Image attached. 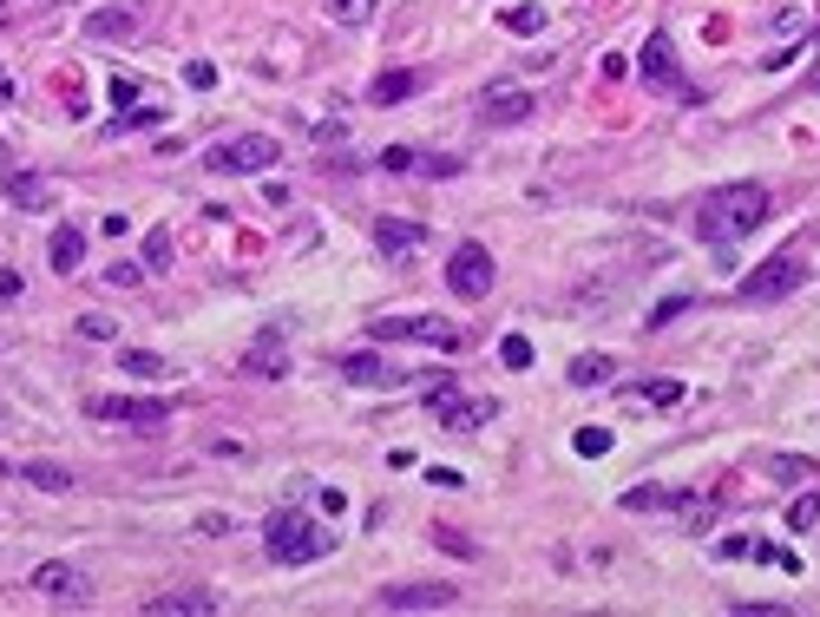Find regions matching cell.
Segmentation results:
<instances>
[{"label":"cell","instance_id":"cell-1","mask_svg":"<svg viewBox=\"0 0 820 617\" xmlns=\"http://www.w3.org/2000/svg\"><path fill=\"white\" fill-rule=\"evenodd\" d=\"M768 224V190L761 184H716L703 203H696V237L703 244H735V237H748V231H761Z\"/></svg>","mask_w":820,"mask_h":617},{"label":"cell","instance_id":"cell-2","mask_svg":"<svg viewBox=\"0 0 820 617\" xmlns=\"http://www.w3.org/2000/svg\"><path fill=\"white\" fill-rule=\"evenodd\" d=\"M263 552H270L276 565H309V558L328 552V526H315L309 513H270V526H263Z\"/></svg>","mask_w":820,"mask_h":617},{"label":"cell","instance_id":"cell-3","mask_svg":"<svg viewBox=\"0 0 820 617\" xmlns=\"http://www.w3.org/2000/svg\"><path fill=\"white\" fill-rule=\"evenodd\" d=\"M368 335H374V342H434V348H447V355L467 348V335H460L447 316H381V322H368Z\"/></svg>","mask_w":820,"mask_h":617},{"label":"cell","instance_id":"cell-4","mask_svg":"<svg viewBox=\"0 0 820 617\" xmlns=\"http://www.w3.org/2000/svg\"><path fill=\"white\" fill-rule=\"evenodd\" d=\"M283 164V145L263 138V132H244L231 145H211L203 151V171H276Z\"/></svg>","mask_w":820,"mask_h":617},{"label":"cell","instance_id":"cell-5","mask_svg":"<svg viewBox=\"0 0 820 617\" xmlns=\"http://www.w3.org/2000/svg\"><path fill=\"white\" fill-rule=\"evenodd\" d=\"M447 289H454L460 303H486V296H493V250H486V244H454V257H447Z\"/></svg>","mask_w":820,"mask_h":617},{"label":"cell","instance_id":"cell-6","mask_svg":"<svg viewBox=\"0 0 820 617\" xmlns=\"http://www.w3.org/2000/svg\"><path fill=\"white\" fill-rule=\"evenodd\" d=\"M86 415L92 421H119V428H164L171 421V400H132V394H92L86 400Z\"/></svg>","mask_w":820,"mask_h":617},{"label":"cell","instance_id":"cell-7","mask_svg":"<svg viewBox=\"0 0 820 617\" xmlns=\"http://www.w3.org/2000/svg\"><path fill=\"white\" fill-rule=\"evenodd\" d=\"M800 283H807V263H800V257H768L755 276H742L735 296H742V303H774V296H787V289H800Z\"/></svg>","mask_w":820,"mask_h":617},{"label":"cell","instance_id":"cell-8","mask_svg":"<svg viewBox=\"0 0 820 617\" xmlns=\"http://www.w3.org/2000/svg\"><path fill=\"white\" fill-rule=\"evenodd\" d=\"M637 79H644L650 92H683V73H676V47H670V34H650V40H644V53H637Z\"/></svg>","mask_w":820,"mask_h":617},{"label":"cell","instance_id":"cell-9","mask_svg":"<svg viewBox=\"0 0 820 617\" xmlns=\"http://www.w3.org/2000/svg\"><path fill=\"white\" fill-rule=\"evenodd\" d=\"M34 591H40L47 604H86V597H92V584H86L79 565H40V571H34Z\"/></svg>","mask_w":820,"mask_h":617},{"label":"cell","instance_id":"cell-10","mask_svg":"<svg viewBox=\"0 0 820 617\" xmlns=\"http://www.w3.org/2000/svg\"><path fill=\"white\" fill-rule=\"evenodd\" d=\"M434 415H440L454 434H473V428H486V421L499 415V400H486V394H447V400H434Z\"/></svg>","mask_w":820,"mask_h":617},{"label":"cell","instance_id":"cell-11","mask_svg":"<svg viewBox=\"0 0 820 617\" xmlns=\"http://www.w3.org/2000/svg\"><path fill=\"white\" fill-rule=\"evenodd\" d=\"M447 604H460L454 584H394V591H381V610H447Z\"/></svg>","mask_w":820,"mask_h":617},{"label":"cell","instance_id":"cell-12","mask_svg":"<svg viewBox=\"0 0 820 617\" xmlns=\"http://www.w3.org/2000/svg\"><path fill=\"white\" fill-rule=\"evenodd\" d=\"M145 617H218V591H158L145 597Z\"/></svg>","mask_w":820,"mask_h":617},{"label":"cell","instance_id":"cell-13","mask_svg":"<svg viewBox=\"0 0 820 617\" xmlns=\"http://www.w3.org/2000/svg\"><path fill=\"white\" fill-rule=\"evenodd\" d=\"M86 34L92 40H138L145 34V8H132V0H125V8H99L86 21Z\"/></svg>","mask_w":820,"mask_h":617},{"label":"cell","instance_id":"cell-14","mask_svg":"<svg viewBox=\"0 0 820 617\" xmlns=\"http://www.w3.org/2000/svg\"><path fill=\"white\" fill-rule=\"evenodd\" d=\"M480 119H493V125H519V119H532V92L493 86V92H480Z\"/></svg>","mask_w":820,"mask_h":617},{"label":"cell","instance_id":"cell-15","mask_svg":"<svg viewBox=\"0 0 820 617\" xmlns=\"http://www.w3.org/2000/svg\"><path fill=\"white\" fill-rule=\"evenodd\" d=\"M0 190H8L21 211H53V184L34 177V171H8V177H0Z\"/></svg>","mask_w":820,"mask_h":617},{"label":"cell","instance_id":"cell-16","mask_svg":"<svg viewBox=\"0 0 820 617\" xmlns=\"http://www.w3.org/2000/svg\"><path fill=\"white\" fill-rule=\"evenodd\" d=\"M47 263H53L60 276H73V270L86 263V231H79V224H60V231L47 237Z\"/></svg>","mask_w":820,"mask_h":617},{"label":"cell","instance_id":"cell-17","mask_svg":"<svg viewBox=\"0 0 820 617\" xmlns=\"http://www.w3.org/2000/svg\"><path fill=\"white\" fill-rule=\"evenodd\" d=\"M374 244H381L387 257H407L414 244H427V224H407V218H381V224H374Z\"/></svg>","mask_w":820,"mask_h":617},{"label":"cell","instance_id":"cell-18","mask_svg":"<svg viewBox=\"0 0 820 617\" xmlns=\"http://www.w3.org/2000/svg\"><path fill=\"white\" fill-rule=\"evenodd\" d=\"M407 92H421V73H414V66H394V73H381V79L368 86V99H374V106H400Z\"/></svg>","mask_w":820,"mask_h":617},{"label":"cell","instance_id":"cell-19","mask_svg":"<svg viewBox=\"0 0 820 617\" xmlns=\"http://www.w3.org/2000/svg\"><path fill=\"white\" fill-rule=\"evenodd\" d=\"M244 368H250V374H270V381H283V374H289V355H283V342H276V335H263V342L244 355Z\"/></svg>","mask_w":820,"mask_h":617},{"label":"cell","instance_id":"cell-20","mask_svg":"<svg viewBox=\"0 0 820 617\" xmlns=\"http://www.w3.org/2000/svg\"><path fill=\"white\" fill-rule=\"evenodd\" d=\"M610 374H618V361H610L604 348H591V355H571V381H577V387H604Z\"/></svg>","mask_w":820,"mask_h":617},{"label":"cell","instance_id":"cell-21","mask_svg":"<svg viewBox=\"0 0 820 617\" xmlns=\"http://www.w3.org/2000/svg\"><path fill=\"white\" fill-rule=\"evenodd\" d=\"M341 374H348V381H381L387 368H381L374 348H355V355H341Z\"/></svg>","mask_w":820,"mask_h":617},{"label":"cell","instance_id":"cell-22","mask_svg":"<svg viewBox=\"0 0 820 617\" xmlns=\"http://www.w3.org/2000/svg\"><path fill=\"white\" fill-rule=\"evenodd\" d=\"M21 480H34V486H47V493H66V486H73V473H66V467H47V460H27Z\"/></svg>","mask_w":820,"mask_h":617},{"label":"cell","instance_id":"cell-23","mask_svg":"<svg viewBox=\"0 0 820 617\" xmlns=\"http://www.w3.org/2000/svg\"><path fill=\"white\" fill-rule=\"evenodd\" d=\"M499 27H506V34H538V27H545V8H532V0H525V8H506Z\"/></svg>","mask_w":820,"mask_h":617},{"label":"cell","instance_id":"cell-24","mask_svg":"<svg viewBox=\"0 0 820 617\" xmlns=\"http://www.w3.org/2000/svg\"><path fill=\"white\" fill-rule=\"evenodd\" d=\"M414 171H421V177H460V158H447V151H414Z\"/></svg>","mask_w":820,"mask_h":617},{"label":"cell","instance_id":"cell-25","mask_svg":"<svg viewBox=\"0 0 820 617\" xmlns=\"http://www.w3.org/2000/svg\"><path fill=\"white\" fill-rule=\"evenodd\" d=\"M787 526H794V532H813V526H820V493H800V499L787 506Z\"/></svg>","mask_w":820,"mask_h":617},{"label":"cell","instance_id":"cell-26","mask_svg":"<svg viewBox=\"0 0 820 617\" xmlns=\"http://www.w3.org/2000/svg\"><path fill=\"white\" fill-rule=\"evenodd\" d=\"M644 394H650L657 407H676V400H683V381H670V374H650V381H644Z\"/></svg>","mask_w":820,"mask_h":617},{"label":"cell","instance_id":"cell-27","mask_svg":"<svg viewBox=\"0 0 820 617\" xmlns=\"http://www.w3.org/2000/svg\"><path fill=\"white\" fill-rule=\"evenodd\" d=\"M577 454H584V460H604V454H610V428H577Z\"/></svg>","mask_w":820,"mask_h":617},{"label":"cell","instance_id":"cell-28","mask_svg":"<svg viewBox=\"0 0 820 617\" xmlns=\"http://www.w3.org/2000/svg\"><path fill=\"white\" fill-rule=\"evenodd\" d=\"M499 361H506V368H532V342H525V335H506V342H499Z\"/></svg>","mask_w":820,"mask_h":617},{"label":"cell","instance_id":"cell-29","mask_svg":"<svg viewBox=\"0 0 820 617\" xmlns=\"http://www.w3.org/2000/svg\"><path fill=\"white\" fill-rule=\"evenodd\" d=\"M119 361H125V374H164V361H158L151 348H125Z\"/></svg>","mask_w":820,"mask_h":617},{"label":"cell","instance_id":"cell-30","mask_svg":"<svg viewBox=\"0 0 820 617\" xmlns=\"http://www.w3.org/2000/svg\"><path fill=\"white\" fill-rule=\"evenodd\" d=\"M79 335H86V342H112L119 322H112V316H79Z\"/></svg>","mask_w":820,"mask_h":617},{"label":"cell","instance_id":"cell-31","mask_svg":"<svg viewBox=\"0 0 820 617\" xmlns=\"http://www.w3.org/2000/svg\"><path fill=\"white\" fill-rule=\"evenodd\" d=\"M328 14H335L341 27H361V21H368V0H328Z\"/></svg>","mask_w":820,"mask_h":617},{"label":"cell","instance_id":"cell-32","mask_svg":"<svg viewBox=\"0 0 820 617\" xmlns=\"http://www.w3.org/2000/svg\"><path fill=\"white\" fill-rule=\"evenodd\" d=\"M184 86H197V92H211V86H218V66H211V60H190V66H184Z\"/></svg>","mask_w":820,"mask_h":617},{"label":"cell","instance_id":"cell-33","mask_svg":"<svg viewBox=\"0 0 820 617\" xmlns=\"http://www.w3.org/2000/svg\"><path fill=\"white\" fill-rule=\"evenodd\" d=\"M145 263H151V270H164V263H171V237H164V231H151V237H145Z\"/></svg>","mask_w":820,"mask_h":617},{"label":"cell","instance_id":"cell-34","mask_svg":"<svg viewBox=\"0 0 820 617\" xmlns=\"http://www.w3.org/2000/svg\"><path fill=\"white\" fill-rule=\"evenodd\" d=\"M768 473H781V480H807L813 467H807V460H787V454H774V460H768Z\"/></svg>","mask_w":820,"mask_h":617},{"label":"cell","instance_id":"cell-35","mask_svg":"<svg viewBox=\"0 0 820 617\" xmlns=\"http://www.w3.org/2000/svg\"><path fill=\"white\" fill-rule=\"evenodd\" d=\"M381 171H414V151H407V145H394V151H381Z\"/></svg>","mask_w":820,"mask_h":617},{"label":"cell","instance_id":"cell-36","mask_svg":"<svg viewBox=\"0 0 820 617\" xmlns=\"http://www.w3.org/2000/svg\"><path fill=\"white\" fill-rule=\"evenodd\" d=\"M105 276H112L119 289H138V283H145V276H138V263H119V270H105Z\"/></svg>","mask_w":820,"mask_h":617},{"label":"cell","instance_id":"cell-37","mask_svg":"<svg viewBox=\"0 0 820 617\" xmlns=\"http://www.w3.org/2000/svg\"><path fill=\"white\" fill-rule=\"evenodd\" d=\"M716 552H722V558H748V552H755V539H742V532H735V539H722Z\"/></svg>","mask_w":820,"mask_h":617},{"label":"cell","instance_id":"cell-38","mask_svg":"<svg viewBox=\"0 0 820 617\" xmlns=\"http://www.w3.org/2000/svg\"><path fill=\"white\" fill-rule=\"evenodd\" d=\"M787 604H735V617H781Z\"/></svg>","mask_w":820,"mask_h":617},{"label":"cell","instance_id":"cell-39","mask_svg":"<svg viewBox=\"0 0 820 617\" xmlns=\"http://www.w3.org/2000/svg\"><path fill=\"white\" fill-rule=\"evenodd\" d=\"M14 296H21V276H14V270H0V303H14Z\"/></svg>","mask_w":820,"mask_h":617},{"label":"cell","instance_id":"cell-40","mask_svg":"<svg viewBox=\"0 0 820 617\" xmlns=\"http://www.w3.org/2000/svg\"><path fill=\"white\" fill-rule=\"evenodd\" d=\"M0 99H14V79H8V73H0Z\"/></svg>","mask_w":820,"mask_h":617},{"label":"cell","instance_id":"cell-41","mask_svg":"<svg viewBox=\"0 0 820 617\" xmlns=\"http://www.w3.org/2000/svg\"><path fill=\"white\" fill-rule=\"evenodd\" d=\"M8 473H21V467H14V460H0V480H8Z\"/></svg>","mask_w":820,"mask_h":617},{"label":"cell","instance_id":"cell-42","mask_svg":"<svg viewBox=\"0 0 820 617\" xmlns=\"http://www.w3.org/2000/svg\"><path fill=\"white\" fill-rule=\"evenodd\" d=\"M8 8H14V0H0V14H8Z\"/></svg>","mask_w":820,"mask_h":617},{"label":"cell","instance_id":"cell-43","mask_svg":"<svg viewBox=\"0 0 820 617\" xmlns=\"http://www.w3.org/2000/svg\"><path fill=\"white\" fill-rule=\"evenodd\" d=\"M368 8H374V0H368Z\"/></svg>","mask_w":820,"mask_h":617}]
</instances>
